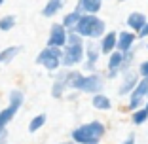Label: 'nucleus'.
Masks as SVG:
<instances>
[{"mask_svg": "<svg viewBox=\"0 0 148 144\" xmlns=\"http://www.w3.org/2000/svg\"><path fill=\"white\" fill-rule=\"evenodd\" d=\"M106 133V125L99 119H91V121L80 123L78 127H74L70 131V140L76 144H99L101 139Z\"/></svg>", "mask_w": 148, "mask_h": 144, "instance_id": "1", "label": "nucleus"}, {"mask_svg": "<svg viewBox=\"0 0 148 144\" xmlns=\"http://www.w3.org/2000/svg\"><path fill=\"white\" fill-rule=\"evenodd\" d=\"M74 32H78L84 40H99L106 32V23L99 15L82 13L76 27H74Z\"/></svg>", "mask_w": 148, "mask_h": 144, "instance_id": "2", "label": "nucleus"}, {"mask_svg": "<svg viewBox=\"0 0 148 144\" xmlns=\"http://www.w3.org/2000/svg\"><path fill=\"white\" fill-rule=\"evenodd\" d=\"M69 89L72 91L84 93V95H95V93L105 91V76L101 72H91V74H84L80 70V74L70 82Z\"/></svg>", "mask_w": 148, "mask_h": 144, "instance_id": "3", "label": "nucleus"}, {"mask_svg": "<svg viewBox=\"0 0 148 144\" xmlns=\"http://www.w3.org/2000/svg\"><path fill=\"white\" fill-rule=\"evenodd\" d=\"M61 55H63L61 48H48L46 46L36 55V65H40L42 68L48 70V72H55V70L61 68Z\"/></svg>", "mask_w": 148, "mask_h": 144, "instance_id": "4", "label": "nucleus"}, {"mask_svg": "<svg viewBox=\"0 0 148 144\" xmlns=\"http://www.w3.org/2000/svg\"><path fill=\"white\" fill-rule=\"evenodd\" d=\"M82 63H84V44H65L61 55V68H76Z\"/></svg>", "mask_w": 148, "mask_h": 144, "instance_id": "5", "label": "nucleus"}, {"mask_svg": "<svg viewBox=\"0 0 148 144\" xmlns=\"http://www.w3.org/2000/svg\"><path fill=\"white\" fill-rule=\"evenodd\" d=\"M127 97H129V100H127L125 110L133 112V110L144 106V100L148 99V78H140L139 83L135 85V89H133Z\"/></svg>", "mask_w": 148, "mask_h": 144, "instance_id": "6", "label": "nucleus"}, {"mask_svg": "<svg viewBox=\"0 0 148 144\" xmlns=\"http://www.w3.org/2000/svg\"><path fill=\"white\" fill-rule=\"evenodd\" d=\"M120 78H122V82H120V85H118V95L127 97L133 89H135L137 83H139L140 76L137 74V70H125V72L120 74Z\"/></svg>", "mask_w": 148, "mask_h": 144, "instance_id": "7", "label": "nucleus"}, {"mask_svg": "<svg viewBox=\"0 0 148 144\" xmlns=\"http://www.w3.org/2000/svg\"><path fill=\"white\" fill-rule=\"evenodd\" d=\"M66 44V29L61 25V23H53L49 27V36H48V42L46 46L48 48H65Z\"/></svg>", "mask_w": 148, "mask_h": 144, "instance_id": "8", "label": "nucleus"}, {"mask_svg": "<svg viewBox=\"0 0 148 144\" xmlns=\"http://www.w3.org/2000/svg\"><path fill=\"white\" fill-rule=\"evenodd\" d=\"M137 42V34L133 31H120L116 34V49L122 53H127L135 48Z\"/></svg>", "mask_w": 148, "mask_h": 144, "instance_id": "9", "label": "nucleus"}, {"mask_svg": "<svg viewBox=\"0 0 148 144\" xmlns=\"http://www.w3.org/2000/svg\"><path fill=\"white\" fill-rule=\"evenodd\" d=\"M101 57H103V53L99 49L97 40H86L84 42V61L91 63V65H99Z\"/></svg>", "mask_w": 148, "mask_h": 144, "instance_id": "10", "label": "nucleus"}, {"mask_svg": "<svg viewBox=\"0 0 148 144\" xmlns=\"http://www.w3.org/2000/svg\"><path fill=\"white\" fill-rule=\"evenodd\" d=\"M116 34H118V31H106L105 34L97 40L99 49H101L103 55H108V53H112L116 49Z\"/></svg>", "mask_w": 148, "mask_h": 144, "instance_id": "11", "label": "nucleus"}, {"mask_svg": "<svg viewBox=\"0 0 148 144\" xmlns=\"http://www.w3.org/2000/svg\"><path fill=\"white\" fill-rule=\"evenodd\" d=\"M103 8V0H78L76 2V12L80 13H91L97 15Z\"/></svg>", "mask_w": 148, "mask_h": 144, "instance_id": "12", "label": "nucleus"}, {"mask_svg": "<svg viewBox=\"0 0 148 144\" xmlns=\"http://www.w3.org/2000/svg\"><path fill=\"white\" fill-rule=\"evenodd\" d=\"M146 21H148V17L144 15L143 12H131L129 15H127V19H125V25H127L129 31L137 32V31H140V29L144 27Z\"/></svg>", "mask_w": 148, "mask_h": 144, "instance_id": "13", "label": "nucleus"}, {"mask_svg": "<svg viewBox=\"0 0 148 144\" xmlns=\"http://www.w3.org/2000/svg\"><path fill=\"white\" fill-rule=\"evenodd\" d=\"M91 106L101 112H108L112 108V99L106 93H95V95H91Z\"/></svg>", "mask_w": 148, "mask_h": 144, "instance_id": "14", "label": "nucleus"}, {"mask_svg": "<svg viewBox=\"0 0 148 144\" xmlns=\"http://www.w3.org/2000/svg\"><path fill=\"white\" fill-rule=\"evenodd\" d=\"M65 2H66V0H48L46 6L42 8V15H44V17H48V19L53 17V15H57V13L65 8Z\"/></svg>", "mask_w": 148, "mask_h": 144, "instance_id": "15", "label": "nucleus"}, {"mask_svg": "<svg viewBox=\"0 0 148 144\" xmlns=\"http://www.w3.org/2000/svg\"><path fill=\"white\" fill-rule=\"evenodd\" d=\"M19 53H21V46H8V48H4L0 51V66L12 63Z\"/></svg>", "mask_w": 148, "mask_h": 144, "instance_id": "16", "label": "nucleus"}, {"mask_svg": "<svg viewBox=\"0 0 148 144\" xmlns=\"http://www.w3.org/2000/svg\"><path fill=\"white\" fill-rule=\"evenodd\" d=\"M108 59H106V70H120L122 68V61H123V53L114 49L112 53H108ZM122 72V70H120Z\"/></svg>", "mask_w": 148, "mask_h": 144, "instance_id": "17", "label": "nucleus"}, {"mask_svg": "<svg viewBox=\"0 0 148 144\" xmlns=\"http://www.w3.org/2000/svg\"><path fill=\"white\" fill-rule=\"evenodd\" d=\"M19 112V108H15V106H6V108L0 110V127H8L10 123L13 121V118H15V114Z\"/></svg>", "mask_w": 148, "mask_h": 144, "instance_id": "18", "label": "nucleus"}, {"mask_svg": "<svg viewBox=\"0 0 148 144\" xmlns=\"http://www.w3.org/2000/svg\"><path fill=\"white\" fill-rule=\"evenodd\" d=\"M80 15H82V13L76 12V10H72V12L65 13V15H63V19H61V25L65 27L66 31H74V27H76V23H78Z\"/></svg>", "mask_w": 148, "mask_h": 144, "instance_id": "19", "label": "nucleus"}, {"mask_svg": "<svg viewBox=\"0 0 148 144\" xmlns=\"http://www.w3.org/2000/svg\"><path fill=\"white\" fill-rule=\"evenodd\" d=\"M23 102H25V93L21 89H12L8 93V104L10 106H15V108H21Z\"/></svg>", "mask_w": 148, "mask_h": 144, "instance_id": "20", "label": "nucleus"}, {"mask_svg": "<svg viewBox=\"0 0 148 144\" xmlns=\"http://www.w3.org/2000/svg\"><path fill=\"white\" fill-rule=\"evenodd\" d=\"M131 121H133V125H144V123L148 121V110L144 108V106L133 110V112H131Z\"/></svg>", "mask_w": 148, "mask_h": 144, "instance_id": "21", "label": "nucleus"}, {"mask_svg": "<svg viewBox=\"0 0 148 144\" xmlns=\"http://www.w3.org/2000/svg\"><path fill=\"white\" fill-rule=\"evenodd\" d=\"M15 25H17V19H15V15H12V13H8V15H2L0 17V32H10L15 29Z\"/></svg>", "mask_w": 148, "mask_h": 144, "instance_id": "22", "label": "nucleus"}, {"mask_svg": "<svg viewBox=\"0 0 148 144\" xmlns=\"http://www.w3.org/2000/svg\"><path fill=\"white\" fill-rule=\"evenodd\" d=\"M46 121H48V116H46V114H38V116H34V118L29 121V133L40 131V129L46 125Z\"/></svg>", "mask_w": 148, "mask_h": 144, "instance_id": "23", "label": "nucleus"}, {"mask_svg": "<svg viewBox=\"0 0 148 144\" xmlns=\"http://www.w3.org/2000/svg\"><path fill=\"white\" fill-rule=\"evenodd\" d=\"M66 91H69V87H66L61 80H53V85H51V97L53 99H65Z\"/></svg>", "mask_w": 148, "mask_h": 144, "instance_id": "24", "label": "nucleus"}, {"mask_svg": "<svg viewBox=\"0 0 148 144\" xmlns=\"http://www.w3.org/2000/svg\"><path fill=\"white\" fill-rule=\"evenodd\" d=\"M135 48L131 49V51H127V53H123V61H122V72H125V70H131V66H133V63H135Z\"/></svg>", "mask_w": 148, "mask_h": 144, "instance_id": "25", "label": "nucleus"}, {"mask_svg": "<svg viewBox=\"0 0 148 144\" xmlns=\"http://www.w3.org/2000/svg\"><path fill=\"white\" fill-rule=\"evenodd\" d=\"M137 74H139L140 78H148V59H144V61L139 63V66H137Z\"/></svg>", "mask_w": 148, "mask_h": 144, "instance_id": "26", "label": "nucleus"}, {"mask_svg": "<svg viewBox=\"0 0 148 144\" xmlns=\"http://www.w3.org/2000/svg\"><path fill=\"white\" fill-rule=\"evenodd\" d=\"M82 72H84V74H91V72H99V66L84 61V63H82Z\"/></svg>", "mask_w": 148, "mask_h": 144, "instance_id": "27", "label": "nucleus"}, {"mask_svg": "<svg viewBox=\"0 0 148 144\" xmlns=\"http://www.w3.org/2000/svg\"><path fill=\"white\" fill-rule=\"evenodd\" d=\"M135 34H137V38H143V40H144V38H148V21L144 23V27L140 29V31H137Z\"/></svg>", "mask_w": 148, "mask_h": 144, "instance_id": "28", "label": "nucleus"}, {"mask_svg": "<svg viewBox=\"0 0 148 144\" xmlns=\"http://www.w3.org/2000/svg\"><path fill=\"white\" fill-rule=\"evenodd\" d=\"M120 70H106V76H105V80H116V78H120Z\"/></svg>", "mask_w": 148, "mask_h": 144, "instance_id": "29", "label": "nucleus"}, {"mask_svg": "<svg viewBox=\"0 0 148 144\" xmlns=\"http://www.w3.org/2000/svg\"><path fill=\"white\" fill-rule=\"evenodd\" d=\"M137 142V139H135V135H129V136H125V139L122 140L120 144H135Z\"/></svg>", "mask_w": 148, "mask_h": 144, "instance_id": "30", "label": "nucleus"}, {"mask_svg": "<svg viewBox=\"0 0 148 144\" xmlns=\"http://www.w3.org/2000/svg\"><path fill=\"white\" fill-rule=\"evenodd\" d=\"M57 144H76V142H72V140H65V142H57Z\"/></svg>", "mask_w": 148, "mask_h": 144, "instance_id": "31", "label": "nucleus"}, {"mask_svg": "<svg viewBox=\"0 0 148 144\" xmlns=\"http://www.w3.org/2000/svg\"><path fill=\"white\" fill-rule=\"evenodd\" d=\"M144 108H146V110H148V99H146V100H144Z\"/></svg>", "mask_w": 148, "mask_h": 144, "instance_id": "32", "label": "nucleus"}, {"mask_svg": "<svg viewBox=\"0 0 148 144\" xmlns=\"http://www.w3.org/2000/svg\"><path fill=\"white\" fill-rule=\"evenodd\" d=\"M4 129H6V127H0V135H2V131H4Z\"/></svg>", "mask_w": 148, "mask_h": 144, "instance_id": "33", "label": "nucleus"}, {"mask_svg": "<svg viewBox=\"0 0 148 144\" xmlns=\"http://www.w3.org/2000/svg\"><path fill=\"white\" fill-rule=\"evenodd\" d=\"M2 4H4V0H0V6H2Z\"/></svg>", "mask_w": 148, "mask_h": 144, "instance_id": "34", "label": "nucleus"}, {"mask_svg": "<svg viewBox=\"0 0 148 144\" xmlns=\"http://www.w3.org/2000/svg\"><path fill=\"white\" fill-rule=\"evenodd\" d=\"M118 2H125V0H118Z\"/></svg>", "mask_w": 148, "mask_h": 144, "instance_id": "35", "label": "nucleus"}, {"mask_svg": "<svg viewBox=\"0 0 148 144\" xmlns=\"http://www.w3.org/2000/svg\"><path fill=\"white\" fill-rule=\"evenodd\" d=\"M146 49H148V44H146Z\"/></svg>", "mask_w": 148, "mask_h": 144, "instance_id": "36", "label": "nucleus"}]
</instances>
